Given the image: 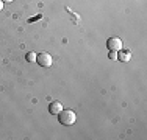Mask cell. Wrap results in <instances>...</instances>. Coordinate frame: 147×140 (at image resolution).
Segmentation results:
<instances>
[{
    "label": "cell",
    "mask_w": 147,
    "mask_h": 140,
    "mask_svg": "<svg viewBox=\"0 0 147 140\" xmlns=\"http://www.w3.org/2000/svg\"><path fill=\"white\" fill-rule=\"evenodd\" d=\"M58 120H59V123H61V125L71 126V125L75 123L77 115H75V112L71 111V109H63V111L58 114Z\"/></svg>",
    "instance_id": "1"
},
{
    "label": "cell",
    "mask_w": 147,
    "mask_h": 140,
    "mask_svg": "<svg viewBox=\"0 0 147 140\" xmlns=\"http://www.w3.org/2000/svg\"><path fill=\"white\" fill-rule=\"evenodd\" d=\"M107 47H108V50L110 51H119V50H122V41H121V37H110V39L107 41Z\"/></svg>",
    "instance_id": "2"
},
{
    "label": "cell",
    "mask_w": 147,
    "mask_h": 140,
    "mask_svg": "<svg viewBox=\"0 0 147 140\" xmlns=\"http://www.w3.org/2000/svg\"><path fill=\"white\" fill-rule=\"evenodd\" d=\"M36 62L39 65H42V67H50L53 59H52V56L49 53H39V55H36Z\"/></svg>",
    "instance_id": "3"
},
{
    "label": "cell",
    "mask_w": 147,
    "mask_h": 140,
    "mask_svg": "<svg viewBox=\"0 0 147 140\" xmlns=\"http://www.w3.org/2000/svg\"><path fill=\"white\" fill-rule=\"evenodd\" d=\"M63 111V104L59 103V101H52L50 103V106H49V112L50 114H59V112Z\"/></svg>",
    "instance_id": "4"
},
{
    "label": "cell",
    "mask_w": 147,
    "mask_h": 140,
    "mask_svg": "<svg viewBox=\"0 0 147 140\" xmlns=\"http://www.w3.org/2000/svg\"><path fill=\"white\" fill-rule=\"evenodd\" d=\"M117 59L119 61H122V62H128L131 59V53H130V50H119L117 51Z\"/></svg>",
    "instance_id": "5"
},
{
    "label": "cell",
    "mask_w": 147,
    "mask_h": 140,
    "mask_svg": "<svg viewBox=\"0 0 147 140\" xmlns=\"http://www.w3.org/2000/svg\"><path fill=\"white\" fill-rule=\"evenodd\" d=\"M27 61L28 62H36V53H34V51L27 53Z\"/></svg>",
    "instance_id": "6"
},
{
    "label": "cell",
    "mask_w": 147,
    "mask_h": 140,
    "mask_svg": "<svg viewBox=\"0 0 147 140\" xmlns=\"http://www.w3.org/2000/svg\"><path fill=\"white\" fill-rule=\"evenodd\" d=\"M108 58L113 59V61H114V59H117V51H110V53H108Z\"/></svg>",
    "instance_id": "7"
},
{
    "label": "cell",
    "mask_w": 147,
    "mask_h": 140,
    "mask_svg": "<svg viewBox=\"0 0 147 140\" xmlns=\"http://www.w3.org/2000/svg\"><path fill=\"white\" fill-rule=\"evenodd\" d=\"M3 9V0H0V11Z\"/></svg>",
    "instance_id": "8"
},
{
    "label": "cell",
    "mask_w": 147,
    "mask_h": 140,
    "mask_svg": "<svg viewBox=\"0 0 147 140\" xmlns=\"http://www.w3.org/2000/svg\"><path fill=\"white\" fill-rule=\"evenodd\" d=\"M3 2H13V0H3Z\"/></svg>",
    "instance_id": "9"
}]
</instances>
